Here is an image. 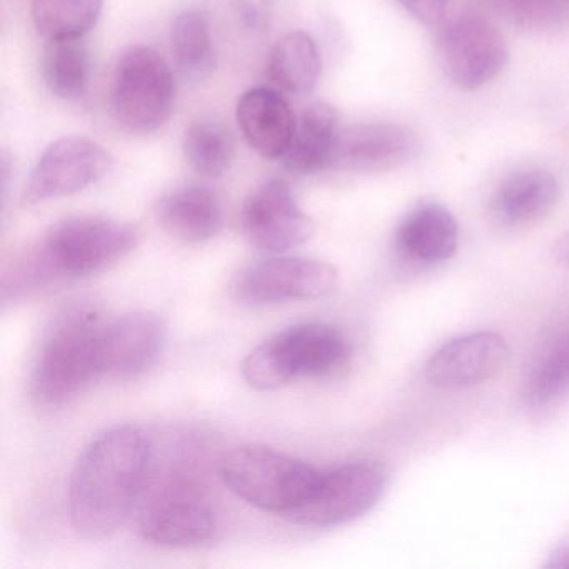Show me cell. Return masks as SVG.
<instances>
[{
    "label": "cell",
    "mask_w": 569,
    "mask_h": 569,
    "mask_svg": "<svg viewBox=\"0 0 569 569\" xmlns=\"http://www.w3.org/2000/svg\"><path fill=\"white\" fill-rule=\"evenodd\" d=\"M151 465V442L136 426H116L92 439L69 481V518L79 535L104 539L121 528Z\"/></svg>",
    "instance_id": "6da1fadb"
},
{
    "label": "cell",
    "mask_w": 569,
    "mask_h": 569,
    "mask_svg": "<svg viewBox=\"0 0 569 569\" xmlns=\"http://www.w3.org/2000/svg\"><path fill=\"white\" fill-rule=\"evenodd\" d=\"M138 242V229L118 219H62L9 264L2 278V299L19 301L56 282L98 274L131 254Z\"/></svg>",
    "instance_id": "7a4b0ae2"
},
{
    "label": "cell",
    "mask_w": 569,
    "mask_h": 569,
    "mask_svg": "<svg viewBox=\"0 0 569 569\" xmlns=\"http://www.w3.org/2000/svg\"><path fill=\"white\" fill-rule=\"evenodd\" d=\"M106 325L101 308L91 299L66 302L52 316L31 376L32 399L41 408H61L101 378Z\"/></svg>",
    "instance_id": "3957f363"
},
{
    "label": "cell",
    "mask_w": 569,
    "mask_h": 569,
    "mask_svg": "<svg viewBox=\"0 0 569 569\" xmlns=\"http://www.w3.org/2000/svg\"><path fill=\"white\" fill-rule=\"evenodd\" d=\"M349 358L351 345L338 328L305 322L252 349L242 362V376L258 391H274L295 379L331 375Z\"/></svg>",
    "instance_id": "277c9868"
},
{
    "label": "cell",
    "mask_w": 569,
    "mask_h": 569,
    "mask_svg": "<svg viewBox=\"0 0 569 569\" xmlns=\"http://www.w3.org/2000/svg\"><path fill=\"white\" fill-rule=\"evenodd\" d=\"M224 485L249 505L288 516L311 496L321 471L266 446H239L219 461Z\"/></svg>",
    "instance_id": "5b68a950"
},
{
    "label": "cell",
    "mask_w": 569,
    "mask_h": 569,
    "mask_svg": "<svg viewBox=\"0 0 569 569\" xmlns=\"http://www.w3.org/2000/svg\"><path fill=\"white\" fill-rule=\"evenodd\" d=\"M174 101V76L158 51L132 46L122 52L112 81L111 109L124 131L152 134L171 118Z\"/></svg>",
    "instance_id": "8992f818"
},
{
    "label": "cell",
    "mask_w": 569,
    "mask_h": 569,
    "mask_svg": "<svg viewBox=\"0 0 569 569\" xmlns=\"http://www.w3.org/2000/svg\"><path fill=\"white\" fill-rule=\"evenodd\" d=\"M385 488L386 471L378 462H348L321 472L311 496L286 518L306 528H336L375 508Z\"/></svg>",
    "instance_id": "52a82bcc"
},
{
    "label": "cell",
    "mask_w": 569,
    "mask_h": 569,
    "mask_svg": "<svg viewBox=\"0 0 569 569\" xmlns=\"http://www.w3.org/2000/svg\"><path fill=\"white\" fill-rule=\"evenodd\" d=\"M139 532L159 548H199L214 539L218 518L192 479L172 478L146 505Z\"/></svg>",
    "instance_id": "ba28073f"
},
{
    "label": "cell",
    "mask_w": 569,
    "mask_h": 569,
    "mask_svg": "<svg viewBox=\"0 0 569 569\" xmlns=\"http://www.w3.org/2000/svg\"><path fill=\"white\" fill-rule=\"evenodd\" d=\"M339 272L329 262L311 258H272L246 268L232 284L242 305L272 306L315 301L338 288Z\"/></svg>",
    "instance_id": "9c48e42d"
},
{
    "label": "cell",
    "mask_w": 569,
    "mask_h": 569,
    "mask_svg": "<svg viewBox=\"0 0 569 569\" xmlns=\"http://www.w3.org/2000/svg\"><path fill=\"white\" fill-rule=\"evenodd\" d=\"M439 61L458 88L476 91L501 74L509 61L505 36L489 19L462 14L439 34Z\"/></svg>",
    "instance_id": "30bf717a"
},
{
    "label": "cell",
    "mask_w": 569,
    "mask_h": 569,
    "mask_svg": "<svg viewBox=\"0 0 569 569\" xmlns=\"http://www.w3.org/2000/svg\"><path fill=\"white\" fill-rule=\"evenodd\" d=\"M111 168V154L98 142L81 136L58 139L36 162L22 202L36 206L78 194L104 179Z\"/></svg>",
    "instance_id": "8fae6325"
},
{
    "label": "cell",
    "mask_w": 569,
    "mask_h": 569,
    "mask_svg": "<svg viewBox=\"0 0 569 569\" xmlns=\"http://www.w3.org/2000/svg\"><path fill=\"white\" fill-rule=\"evenodd\" d=\"M242 231L254 248L284 252L315 234V221L299 208L291 186L281 179L264 182L242 206Z\"/></svg>",
    "instance_id": "7c38bea8"
},
{
    "label": "cell",
    "mask_w": 569,
    "mask_h": 569,
    "mask_svg": "<svg viewBox=\"0 0 569 569\" xmlns=\"http://www.w3.org/2000/svg\"><path fill=\"white\" fill-rule=\"evenodd\" d=\"M418 151V138L398 122H361L341 129L331 168L348 172H386L405 166Z\"/></svg>",
    "instance_id": "4fadbf2b"
},
{
    "label": "cell",
    "mask_w": 569,
    "mask_h": 569,
    "mask_svg": "<svg viewBox=\"0 0 569 569\" xmlns=\"http://www.w3.org/2000/svg\"><path fill=\"white\" fill-rule=\"evenodd\" d=\"M508 358V342L501 335L475 332L442 345L429 358L425 375L435 388H472L498 375Z\"/></svg>",
    "instance_id": "5bb4252c"
},
{
    "label": "cell",
    "mask_w": 569,
    "mask_h": 569,
    "mask_svg": "<svg viewBox=\"0 0 569 569\" xmlns=\"http://www.w3.org/2000/svg\"><path fill=\"white\" fill-rule=\"evenodd\" d=\"M164 321L148 311L128 312L108 321L102 335V376L129 379L151 369L166 345Z\"/></svg>",
    "instance_id": "9a60e30c"
},
{
    "label": "cell",
    "mask_w": 569,
    "mask_h": 569,
    "mask_svg": "<svg viewBox=\"0 0 569 569\" xmlns=\"http://www.w3.org/2000/svg\"><path fill=\"white\" fill-rule=\"evenodd\" d=\"M239 129L251 149L264 159H282L295 138L291 106L278 89L254 88L236 106Z\"/></svg>",
    "instance_id": "2e32d148"
},
{
    "label": "cell",
    "mask_w": 569,
    "mask_h": 569,
    "mask_svg": "<svg viewBox=\"0 0 569 569\" xmlns=\"http://www.w3.org/2000/svg\"><path fill=\"white\" fill-rule=\"evenodd\" d=\"M154 214L169 236L189 244L216 238L224 226L221 201L204 186H184L166 192L156 202Z\"/></svg>",
    "instance_id": "e0dca14e"
},
{
    "label": "cell",
    "mask_w": 569,
    "mask_h": 569,
    "mask_svg": "<svg viewBox=\"0 0 569 569\" xmlns=\"http://www.w3.org/2000/svg\"><path fill=\"white\" fill-rule=\"evenodd\" d=\"M559 199L558 179L546 169L512 172L496 189L491 211L506 226L539 221L552 211Z\"/></svg>",
    "instance_id": "ac0fdd59"
},
{
    "label": "cell",
    "mask_w": 569,
    "mask_h": 569,
    "mask_svg": "<svg viewBox=\"0 0 569 569\" xmlns=\"http://www.w3.org/2000/svg\"><path fill=\"white\" fill-rule=\"evenodd\" d=\"M459 228L455 216L441 204H425L415 209L399 226L396 246L412 261H448L458 251Z\"/></svg>",
    "instance_id": "d6986e66"
},
{
    "label": "cell",
    "mask_w": 569,
    "mask_h": 569,
    "mask_svg": "<svg viewBox=\"0 0 569 569\" xmlns=\"http://www.w3.org/2000/svg\"><path fill=\"white\" fill-rule=\"evenodd\" d=\"M341 131L338 112L326 102H316L302 112L295 138L282 164L295 174H318L331 168L336 141Z\"/></svg>",
    "instance_id": "ffe728a7"
},
{
    "label": "cell",
    "mask_w": 569,
    "mask_h": 569,
    "mask_svg": "<svg viewBox=\"0 0 569 569\" xmlns=\"http://www.w3.org/2000/svg\"><path fill=\"white\" fill-rule=\"evenodd\" d=\"M321 56L315 39L305 31H292L279 39L266 64V76L278 91L308 96L318 86Z\"/></svg>",
    "instance_id": "44dd1931"
},
{
    "label": "cell",
    "mask_w": 569,
    "mask_h": 569,
    "mask_svg": "<svg viewBox=\"0 0 569 569\" xmlns=\"http://www.w3.org/2000/svg\"><path fill=\"white\" fill-rule=\"evenodd\" d=\"M82 39L48 41L42 54L46 88L62 101H81L91 84V56Z\"/></svg>",
    "instance_id": "7402d4cb"
},
{
    "label": "cell",
    "mask_w": 569,
    "mask_h": 569,
    "mask_svg": "<svg viewBox=\"0 0 569 569\" xmlns=\"http://www.w3.org/2000/svg\"><path fill=\"white\" fill-rule=\"evenodd\" d=\"M171 54L179 71L206 78L216 68L214 42L208 16L198 9L181 12L171 26Z\"/></svg>",
    "instance_id": "603a6c76"
},
{
    "label": "cell",
    "mask_w": 569,
    "mask_h": 569,
    "mask_svg": "<svg viewBox=\"0 0 569 569\" xmlns=\"http://www.w3.org/2000/svg\"><path fill=\"white\" fill-rule=\"evenodd\" d=\"M104 0H32V21L46 41L81 39L101 18Z\"/></svg>",
    "instance_id": "cb8c5ba5"
},
{
    "label": "cell",
    "mask_w": 569,
    "mask_h": 569,
    "mask_svg": "<svg viewBox=\"0 0 569 569\" xmlns=\"http://www.w3.org/2000/svg\"><path fill=\"white\" fill-rule=\"evenodd\" d=\"M182 151L192 171L204 178H219L234 162L236 142L224 124L204 119L186 129Z\"/></svg>",
    "instance_id": "d4e9b609"
},
{
    "label": "cell",
    "mask_w": 569,
    "mask_h": 569,
    "mask_svg": "<svg viewBox=\"0 0 569 569\" xmlns=\"http://www.w3.org/2000/svg\"><path fill=\"white\" fill-rule=\"evenodd\" d=\"M569 391V331L559 336L529 375L525 386L526 405L542 408Z\"/></svg>",
    "instance_id": "484cf974"
},
{
    "label": "cell",
    "mask_w": 569,
    "mask_h": 569,
    "mask_svg": "<svg viewBox=\"0 0 569 569\" xmlns=\"http://www.w3.org/2000/svg\"><path fill=\"white\" fill-rule=\"evenodd\" d=\"M508 4L522 28H556L569 16V0H508Z\"/></svg>",
    "instance_id": "4316f807"
},
{
    "label": "cell",
    "mask_w": 569,
    "mask_h": 569,
    "mask_svg": "<svg viewBox=\"0 0 569 569\" xmlns=\"http://www.w3.org/2000/svg\"><path fill=\"white\" fill-rule=\"evenodd\" d=\"M236 14L246 31L262 34L271 26V0H236Z\"/></svg>",
    "instance_id": "83f0119b"
},
{
    "label": "cell",
    "mask_w": 569,
    "mask_h": 569,
    "mask_svg": "<svg viewBox=\"0 0 569 569\" xmlns=\"http://www.w3.org/2000/svg\"><path fill=\"white\" fill-rule=\"evenodd\" d=\"M406 12L422 24L436 26L445 18L448 0H398Z\"/></svg>",
    "instance_id": "f1b7e54d"
},
{
    "label": "cell",
    "mask_w": 569,
    "mask_h": 569,
    "mask_svg": "<svg viewBox=\"0 0 569 569\" xmlns=\"http://www.w3.org/2000/svg\"><path fill=\"white\" fill-rule=\"evenodd\" d=\"M545 568L569 569V542L568 545L558 546V548L548 556Z\"/></svg>",
    "instance_id": "f546056e"
},
{
    "label": "cell",
    "mask_w": 569,
    "mask_h": 569,
    "mask_svg": "<svg viewBox=\"0 0 569 569\" xmlns=\"http://www.w3.org/2000/svg\"><path fill=\"white\" fill-rule=\"evenodd\" d=\"M555 252L556 256H558L559 261L569 268V232H566V234L559 239L558 244H556Z\"/></svg>",
    "instance_id": "4dcf8cb0"
}]
</instances>
